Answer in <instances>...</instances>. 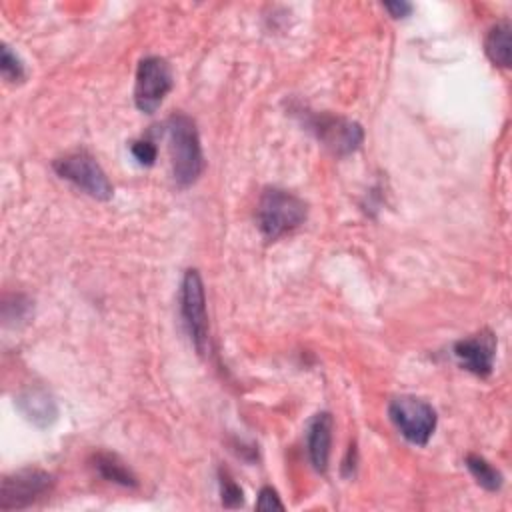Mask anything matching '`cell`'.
<instances>
[{"label":"cell","mask_w":512,"mask_h":512,"mask_svg":"<svg viewBox=\"0 0 512 512\" xmlns=\"http://www.w3.org/2000/svg\"><path fill=\"white\" fill-rule=\"evenodd\" d=\"M484 50H486V56L496 66H502V68L510 66V22L508 20L496 22L488 30L484 40Z\"/></svg>","instance_id":"obj_13"},{"label":"cell","mask_w":512,"mask_h":512,"mask_svg":"<svg viewBox=\"0 0 512 512\" xmlns=\"http://www.w3.org/2000/svg\"><path fill=\"white\" fill-rule=\"evenodd\" d=\"M180 316L190 342L200 354L210 350V330L206 312V292L198 270H186L180 284Z\"/></svg>","instance_id":"obj_3"},{"label":"cell","mask_w":512,"mask_h":512,"mask_svg":"<svg viewBox=\"0 0 512 512\" xmlns=\"http://www.w3.org/2000/svg\"><path fill=\"white\" fill-rule=\"evenodd\" d=\"M390 422L414 446H426L436 430V410L422 398L398 396L388 404Z\"/></svg>","instance_id":"obj_5"},{"label":"cell","mask_w":512,"mask_h":512,"mask_svg":"<svg viewBox=\"0 0 512 512\" xmlns=\"http://www.w3.org/2000/svg\"><path fill=\"white\" fill-rule=\"evenodd\" d=\"M218 484H220V496L222 504L226 508H240L244 504V492L242 488L232 480V476L226 470H220L218 474Z\"/></svg>","instance_id":"obj_15"},{"label":"cell","mask_w":512,"mask_h":512,"mask_svg":"<svg viewBox=\"0 0 512 512\" xmlns=\"http://www.w3.org/2000/svg\"><path fill=\"white\" fill-rule=\"evenodd\" d=\"M306 220V204L282 188H266L256 206V224L264 238L276 240Z\"/></svg>","instance_id":"obj_2"},{"label":"cell","mask_w":512,"mask_h":512,"mask_svg":"<svg viewBox=\"0 0 512 512\" xmlns=\"http://www.w3.org/2000/svg\"><path fill=\"white\" fill-rule=\"evenodd\" d=\"M256 508L258 510H284V504L280 502L276 490H272L270 486H264L258 494V500H256Z\"/></svg>","instance_id":"obj_18"},{"label":"cell","mask_w":512,"mask_h":512,"mask_svg":"<svg viewBox=\"0 0 512 512\" xmlns=\"http://www.w3.org/2000/svg\"><path fill=\"white\" fill-rule=\"evenodd\" d=\"M54 172L74 184L78 190L86 192L88 196L96 200H110L114 194V188L102 170V166L96 162L92 154L86 150H76L66 156H60L52 162Z\"/></svg>","instance_id":"obj_4"},{"label":"cell","mask_w":512,"mask_h":512,"mask_svg":"<svg viewBox=\"0 0 512 512\" xmlns=\"http://www.w3.org/2000/svg\"><path fill=\"white\" fill-rule=\"evenodd\" d=\"M130 152H132L134 160L140 166H152L154 160H156V154H158L156 146L150 140H144V138L130 142Z\"/></svg>","instance_id":"obj_17"},{"label":"cell","mask_w":512,"mask_h":512,"mask_svg":"<svg viewBox=\"0 0 512 512\" xmlns=\"http://www.w3.org/2000/svg\"><path fill=\"white\" fill-rule=\"evenodd\" d=\"M304 124L326 148H330L338 156L354 152L364 138L362 126L358 122L328 112L304 114Z\"/></svg>","instance_id":"obj_8"},{"label":"cell","mask_w":512,"mask_h":512,"mask_svg":"<svg viewBox=\"0 0 512 512\" xmlns=\"http://www.w3.org/2000/svg\"><path fill=\"white\" fill-rule=\"evenodd\" d=\"M332 416L328 412H318L306 430V446L308 458L316 472L324 474L328 470L330 460V446H332Z\"/></svg>","instance_id":"obj_10"},{"label":"cell","mask_w":512,"mask_h":512,"mask_svg":"<svg viewBox=\"0 0 512 512\" xmlns=\"http://www.w3.org/2000/svg\"><path fill=\"white\" fill-rule=\"evenodd\" d=\"M458 364L474 376L486 378L494 370L496 358V338L492 332L482 330L474 336L462 338L452 348Z\"/></svg>","instance_id":"obj_9"},{"label":"cell","mask_w":512,"mask_h":512,"mask_svg":"<svg viewBox=\"0 0 512 512\" xmlns=\"http://www.w3.org/2000/svg\"><path fill=\"white\" fill-rule=\"evenodd\" d=\"M384 8L394 16V18H406L412 12V4L404 0H394V2H384Z\"/></svg>","instance_id":"obj_19"},{"label":"cell","mask_w":512,"mask_h":512,"mask_svg":"<svg viewBox=\"0 0 512 512\" xmlns=\"http://www.w3.org/2000/svg\"><path fill=\"white\" fill-rule=\"evenodd\" d=\"M54 484V476L38 470L24 468L2 478L0 484V510H22L40 500Z\"/></svg>","instance_id":"obj_7"},{"label":"cell","mask_w":512,"mask_h":512,"mask_svg":"<svg viewBox=\"0 0 512 512\" xmlns=\"http://www.w3.org/2000/svg\"><path fill=\"white\" fill-rule=\"evenodd\" d=\"M18 408L36 426H48L56 420V404L42 388H30L18 396Z\"/></svg>","instance_id":"obj_11"},{"label":"cell","mask_w":512,"mask_h":512,"mask_svg":"<svg viewBox=\"0 0 512 512\" xmlns=\"http://www.w3.org/2000/svg\"><path fill=\"white\" fill-rule=\"evenodd\" d=\"M94 468L108 482H114V484H120L126 488L138 486V480L132 474V470L116 454H110V452L94 454Z\"/></svg>","instance_id":"obj_12"},{"label":"cell","mask_w":512,"mask_h":512,"mask_svg":"<svg viewBox=\"0 0 512 512\" xmlns=\"http://www.w3.org/2000/svg\"><path fill=\"white\" fill-rule=\"evenodd\" d=\"M166 134L174 182L180 188H186L194 184L204 170V156L196 122L190 116L176 112L166 120Z\"/></svg>","instance_id":"obj_1"},{"label":"cell","mask_w":512,"mask_h":512,"mask_svg":"<svg viewBox=\"0 0 512 512\" xmlns=\"http://www.w3.org/2000/svg\"><path fill=\"white\" fill-rule=\"evenodd\" d=\"M172 68L160 56H146L138 62L134 82V104L140 112L152 114L172 90Z\"/></svg>","instance_id":"obj_6"},{"label":"cell","mask_w":512,"mask_h":512,"mask_svg":"<svg viewBox=\"0 0 512 512\" xmlns=\"http://www.w3.org/2000/svg\"><path fill=\"white\" fill-rule=\"evenodd\" d=\"M466 468L470 470V474L474 476V480L488 492H496L502 488V474L498 468H494L486 458L478 456V454H468L466 456Z\"/></svg>","instance_id":"obj_14"},{"label":"cell","mask_w":512,"mask_h":512,"mask_svg":"<svg viewBox=\"0 0 512 512\" xmlns=\"http://www.w3.org/2000/svg\"><path fill=\"white\" fill-rule=\"evenodd\" d=\"M0 72H2V78L8 82H20L24 78L22 60L6 44L2 46V54H0Z\"/></svg>","instance_id":"obj_16"}]
</instances>
